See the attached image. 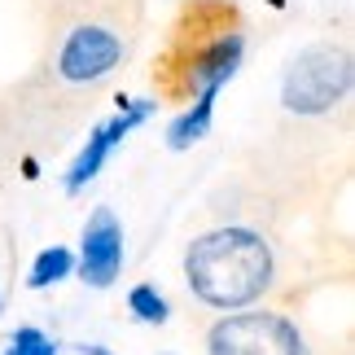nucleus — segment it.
<instances>
[{"label":"nucleus","instance_id":"obj_1","mask_svg":"<svg viewBox=\"0 0 355 355\" xmlns=\"http://www.w3.org/2000/svg\"><path fill=\"white\" fill-rule=\"evenodd\" d=\"M184 281L198 303L215 311H241L259 303L277 281V254L254 228H211L184 250Z\"/></svg>","mask_w":355,"mask_h":355},{"label":"nucleus","instance_id":"obj_2","mask_svg":"<svg viewBox=\"0 0 355 355\" xmlns=\"http://www.w3.org/2000/svg\"><path fill=\"white\" fill-rule=\"evenodd\" d=\"M347 88H351V58L334 44H316L290 62L281 84V105L290 114L316 119V114H329L347 97Z\"/></svg>","mask_w":355,"mask_h":355},{"label":"nucleus","instance_id":"obj_3","mask_svg":"<svg viewBox=\"0 0 355 355\" xmlns=\"http://www.w3.org/2000/svg\"><path fill=\"white\" fill-rule=\"evenodd\" d=\"M207 355H307L303 329L281 311H224L211 324Z\"/></svg>","mask_w":355,"mask_h":355},{"label":"nucleus","instance_id":"obj_4","mask_svg":"<svg viewBox=\"0 0 355 355\" xmlns=\"http://www.w3.org/2000/svg\"><path fill=\"white\" fill-rule=\"evenodd\" d=\"M123 58H128L123 31H114L110 22L84 18L62 35L53 71H58V84H66V88H92V84H101L105 75H114L123 66Z\"/></svg>","mask_w":355,"mask_h":355},{"label":"nucleus","instance_id":"obj_5","mask_svg":"<svg viewBox=\"0 0 355 355\" xmlns=\"http://www.w3.org/2000/svg\"><path fill=\"white\" fill-rule=\"evenodd\" d=\"M119 272H123V224L110 207H97L84 224V237H79L75 277L88 290H110Z\"/></svg>","mask_w":355,"mask_h":355},{"label":"nucleus","instance_id":"obj_6","mask_svg":"<svg viewBox=\"0 0 355 355\" xmlns=\"http://www.w3.org/2000/svg\"><path fill=\"white\" fill-rule=\"evenodd\" d=\"M154 114V101H132L128 110H123L119 119H110V123H101V128H92V136H88V145L79 149V158L71 162V171H66V193H79L88 180H97V171L105 167V158L114 154V149L128 141V136L141 128V123Z\"/></svg>","mask_w":355,"mask_h":355},{"label":"nucleus","instance_id":"obj_7","mask_svg":"<svg viewBox=\"0 0 355 355\" xmlns=\"http://www.w3.org/2000/svg\"><path fill=\"white\" fill-rule=\"evenodd\" d=\"M66 277H75V250L71 245H44V250L35 254L31 272H26V285H31V290H53V285H62Z\"/></svg>","mask_w":355,"mask_h":355},{"label":"nucleus","instance_id":"obj_8","mask_svg":"<svg viewBox=\"0 0 355 355\" xmlns=\"http://www.w3.org/2000/svg\"><path fill=\"white\" fill-rule=\"evenodd\" d=\"M128 311L141 324H167L171 320V303H167V294L158 290V285H132L128 290Z\"/></svg>","mask_w":355,"mask_h":355},{"label":"nucleus","instance_id":"obj_9","mask_svg":"<svg viewBox=\"0 0 355 355\" xmlns=\"http://www.w3.org/2000/svg\"><path fill=\"white\" fill-rule=\"evenodd\" d=\"M58 338H49L44 329H35V324H22L18 334L5 343V351L0 355H58Z\"/></svg>","mask_w":355,"mask_h":355},{"label":"nucleus","instance_id":"obj_10","mask_svg":"<svg viewBox=\"0 0 355 355\" xmlns=\"http://www.w3.org/2000/svg\"><path fill=\"white\" fill-rule=\"evenodd\" d=\"M84 355H110V351H101V347H79Z\"/></svg>","mask_w":355,"mask_h":355},{"label":"nucleus","instance_id":"obj_11","mask_svg":"<svg viewBox=\"0 0 355 355\" xmlns=\"http://www.w3.org/2000/svg\"><path fill=\"white\" fill-rule=\"evenodd\" d=\"M0 311H5V298H0Z\"/></svg>","mask_w":355,"mask_h":355}]
</instances>
